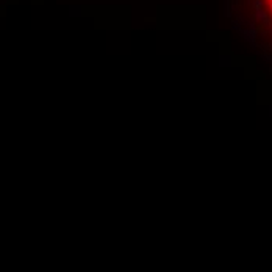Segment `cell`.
Wrapping results in <instances>:
<instances>
[{
    "label": "cell",
    "instance_id": "1",
    "mask_svg": "<svg viewBox=\"0 0 272 272\" xmlns=\"http://www.w3.org/2000/svg\"><path fill=\"white\" fill-rule=\"evenodd\" d=\"M266 3H267V6H269V11L272 13V0H266Z\"/></svg>",
    "mask_w": 272,
    "mask_h": 272
}]
</instances>
